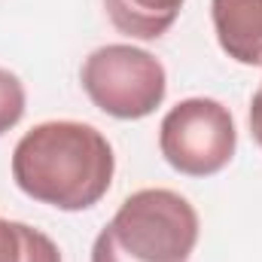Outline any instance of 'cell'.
Masks as SVG:
<instances>
[{
  "label": "cell",
  "mask_w": 262,
  "mask_h": 262,
  "mask_svg": "<svg viewBox=\"0 0 262 262\" xmlns=\"http://www.w3.org/2000/svg\"><path fill=\"white\" fill-rule=\"evenodd\" d=\"M220 49L244 67H262V0H210Z\"/></svg>",
  "instance_id": "5"
},
{
  "label": "cell",
  "mask_w": 262,
  "mask_h": 262,
  "mask_svg": "<svg viewBox=\"0 0 262 262\" xmlns=\"http://www.w3.org/2000/svg\"><path fill=\"white\" fill-rule=\"evenodd\" d=\"M247 122H250V137H253V143L262 149V85L253 92V98H250Z\"/></svg>",
  "instance_id": "9"
},
{
  "label": "cell",
  "mask_w": 262,
  "mask_h": 262,
  "mask_svg": "<svg viewBox=\"0 0 262 262\" xmlns=\"http://www.w3.org/2000/svg\"><path fill=\"white\" fill-rule=\"evenodd\" d=\"M25 110H28L25 82L12 70L0 67V137L25 119Z\"/></svg>",
  "instance_id": "8"
},
{
  "label": "cell",
  "mask_w": 262,
  "mask_h": 262,
  "mask_svg": "<svg viewBox=\"0 0 262 262\" xmlns=\"http://www.w3.org/2000/svg\"><path fill=\"white\" fill-rule=\"evenodd\" d=\"M0 262H64L58 244L28 226V223H15V220H3L0 216Z\"/></svg>",
  "instance_id": "7"
},
{
  "label": "cell",
  "mask_w": 262,
  "mask_h": 262,
  "mask_svg": "<svg viewBox=\"0 0 262 262\" xmlns=\"http://www.w3.org/2000/svg\"><path fill=\"white\" fill-rule=\"evenodd\" d=\"M198 210L174 189H137L98 232L92 262H189L198 244Z\"/></svg>",
  "instance_id": "2"
},
{
  "label": "cell",
  "mask_w": 262,
  "mask_h": 262,
  "mask_svg": "<svg viewBox=\"0 0 262 262\" xmlns=\"http://www.w3.org/2000/svg\"><path fill=\"white\" fill-rule=\"evenodd\" d=\"M238 149L235 116L213 98H186L174 104L159 125V152L183 177L220 174Z\"/></svg>",
  "instance_id": "4"
},
{
  "label": "cell",
  "mask_w": 262,
  "mask_h": 262,
  "mask_svg": "<svg viewBox=\"0 0 262 262\" xmlns=\"http://www.w3.org/2000/svg\"><path fill=\"white\" fill-rule=\"evenodd\" d=\"M79 82L101 113L122 122L152 116L168 95L165 64L131 43H107L89 52L79 67Z\"/></svg>",
  "instance_id": "3"
},
{
  "label": "cell",
  "mask_w": 262,
  "mask_h": 262,
  "mask_svg": "<svg viewBox=\"0 0 262 262\" xmlns=\"http://www.w3.org/2000/svg\"><path fill=\"white\" fill-rule=\"evenodd\" d=\"M186 0H104L110 25L131 40H159L171 31Z\"/></svg>",
  "instance_id": "6"
},
{
  "label": "cell",
  "mask_w": 262,
  "mask_h": 262,
  "mask_svg": "<svg viewBox=\"0 0 262 262\" xmlns=\"http://www.w3.org/2000/svg\"><path fill=\"white\" fill-rule=\"evenodd\" d=\"M116 156L89 122L52 119L25 131L12 149V180L28 198L64 213L95 207L110 192Z\"/></svg>",
  "instance_id": "1"
}]
</instances>
